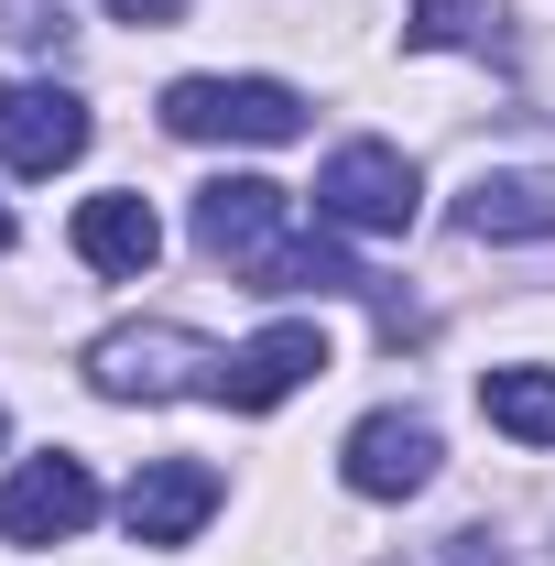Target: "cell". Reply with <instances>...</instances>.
<instances>
[{"mask_svg":"<svg viewBox=\"0 0 555 566\" xmlns=\"http://www.w3.org/2000/svg\"><path fill=\"white\" fill-rule=\"evenodd\" d=\"M0 251H11V208H0Z\"/></svg>","mask_w":555,"mask_h":566,"instance_id":"obj_16","label":"cell"},{"mask_svg":"<svg viewBox=\"0 0 555 566\" xmlns=\"http://www.w3.org/2000/svg\"><path fill=\"white\" fill-rule=\"evenodd\" d=\"M208 338H186V327H109L98 349H87V392L98 403H164V392H208L218 381Z\"/></svg>","mask_w":555,"mask_h":566,"instance_id":"obj_3","label":"cell"},{"mask_svg":"<svg viewBox=\"0 0 555 566\" xmlns=\"http://www.w3.org/2000/svg\"><path fill=\"white\" fill-rule=\"evenodd\" d=\"M121 22H142V33H164V22H186V0H109Z\"/></svg>","mask_w":555,"mask_h":566,"instance_id":"obj_14","label":"cell"},{"mask_svg":"<svg viewBox=\"0 0 555 566\" xmlns=\"http://www.w3.org/2000/svg\"><path fill=\"white\" fill-rule=\"evenodd\" d=\"M164 132L175 142H294L305 98L283 76H175L164 87Z\"/></svg>","mask_w":555,"mask_h":566,"instance_id":"obj_2","label":"cell"},{"mask_svg":"<svg viewBox=\"0 0 555 566\" xmlns=\"http://www.w3.org/2000/svg\"><path fill=\"white\" fill-rule=\"evenodd\" d=\"M436 458H447V447H436L425 415H359L348 447H338V480L359 501H415L425 480H436Z\"/></svg>","mask_w":555,"mask_h":566,"instance_id":"obj_8","label":"cell"},{"mask_svg":"<svg viewBox=\"0 0 555 566\" xmlns=\"http://www.w3.org/2000/svg\"><path fill=\"white\" fill-rule=\"evenodd\" d=\"M0 436H11V415H0Z\"/></svg>","mask_w":555,"mask_h":566,"instance_id":"obj_17","label":"cell"},{"mask_svg":"<svg viewBox=\"0 0 555 566\" xmlns=\"http://www.w3.org/2000/svg\"><path fill=\"white\" fill-rule=\"evenodd\" d=\"M76 153H87V98L76 87H55V76L0 87V164L11 175H66Z\"/></svg>","mask_w":555,"mask_h":566,"instance_id":"obj_7","label":"cell"},{"mask_svg":"<svg viewBox=\"0 0 555 566\" xmlns=\"http://www.w3.org/2000/svg\"><path fill=\"white\" fill-rule=\"evenodd\" d=\"M480 415L501 424V436H523V447H555V370H534V359L480 370Z\"/></svg>","mask_w":555,"mask_h":566,"instance_id":"obj_12","label":"cell"},{"mask_svg":"<svg viewBox=\"0 0 555 566\" xmlns=\"http://www.w3.org/2000/svg\"><path fill=\"white\" fill-rule=\"evenodd\" d=\"M208 512H218V469H197V458H153V469H132V491H121L132 545H186Z\"/></svg>","mask_w":555,"mask_h":566,"instance_id":"obj_9","label":"cell"},{"mask_svg":"<svg viewBox=\"0 0 555 566\" xmlns=\"http://www.w3.org/2000/svg\"><path fill=\"white\" fill-rule=\"evenodd\" d=\"M415 164L392 153V142H338L327 153V175H316V218L327 229H359V240H404L415 229Z\"/></svg>","mask_w":555,"mask_h":566,"instance_id":"obj_4","label":"cell"},{"mask_svg":"<svg viewBox=\"0 0 555 566\" xmlns=\"http://www.w3.org/2000/svg\"><path fill=\"white\" fill-rule=\"evenodd\" d=\"M76 262L109 273V283H142L153 262H164V218H153V197H132V186L87 197V208H76Z\"/></svg>","mask_w":555,"mask_h":566,"instance_id":"obj_10","label":"cell"},{"mask_svg":"<svg viewBox=\"0 0 555 566\" xmlns=\"http://www.w3.org/2000/svg\"><path fill=\"white\" fill-rule=\"evenodd\" d=\"M316 370H327V327H316V316H283V327H262V338H240V349L218 359L208 403H229V415H273V403H294Z\"/></svg>","mask_w":555,"mask_h":566,"instance_id":"obj_5","label":"cell"},{"mask_svg":"<svg viewBox=\"0 0 555 566\" xmlns=\"http://www.w3.org/2000/svg\"><path fill=\"white\" fill-rule=\"evenodd\" d=\"M98 523V480H87V458H22L11 480H0V545H76Z\"/></svg>","mask_w":555,"mask_h":566,"instance_id":"obj_6","label":"cell"},{"mask_svg":"<svg viewBox=\"0 0 555 566\" xmlns=\"http://www.w3.org/2000/svg\"><path fill=\"white\" fill-rule=\"evenodd\" d=\"M469 240H555V175H480L458 197Z\"/></svg>","mask_w":555,"mask_h":566,"instance_id":"obj_11","label":"cell"},{"mask_svg":"<svg viewBox=\"0 0 555 566\" xmlns=\"http://www.w3.org/2000/svg\"><path fill=\"white\" fill-rule=\"evenodd\" d=\"M404 44H415V55H436V44H458V55H501V11H490V0H415Z\"/></svg>","mask_w":555,"mask_h":566,"instance_id":"obj_13","label":"cell"},{"mask_svg":"<svg viewBox=\"0 0 555 566\" xmlns=\"http://www.w3.org/2000/svg\"><path fill=\"white\" fill-rule=\"evenodd\" d=\"M197 251L229 262L240 283H262V294H381L327 229H294V197H283L273 175H218V186H197Z\"/></svg>","mask_w":555,"mask_h":566,"instance_id":"obj_1","label":"cell"},{"mask_svg":"<svg viewBox=\"0 0 555 566\" xmlns=\"http://www.w3.org/2000/svg\"><path fill=\"white\" fill-rule=\"evenodd\" d=\"M447 566H512V556H501L490 534H447Z\"/></svg>","mask_w":555,"mask_h":566,"instance_id":"obj_15","label":"cell"}]
</instances>
